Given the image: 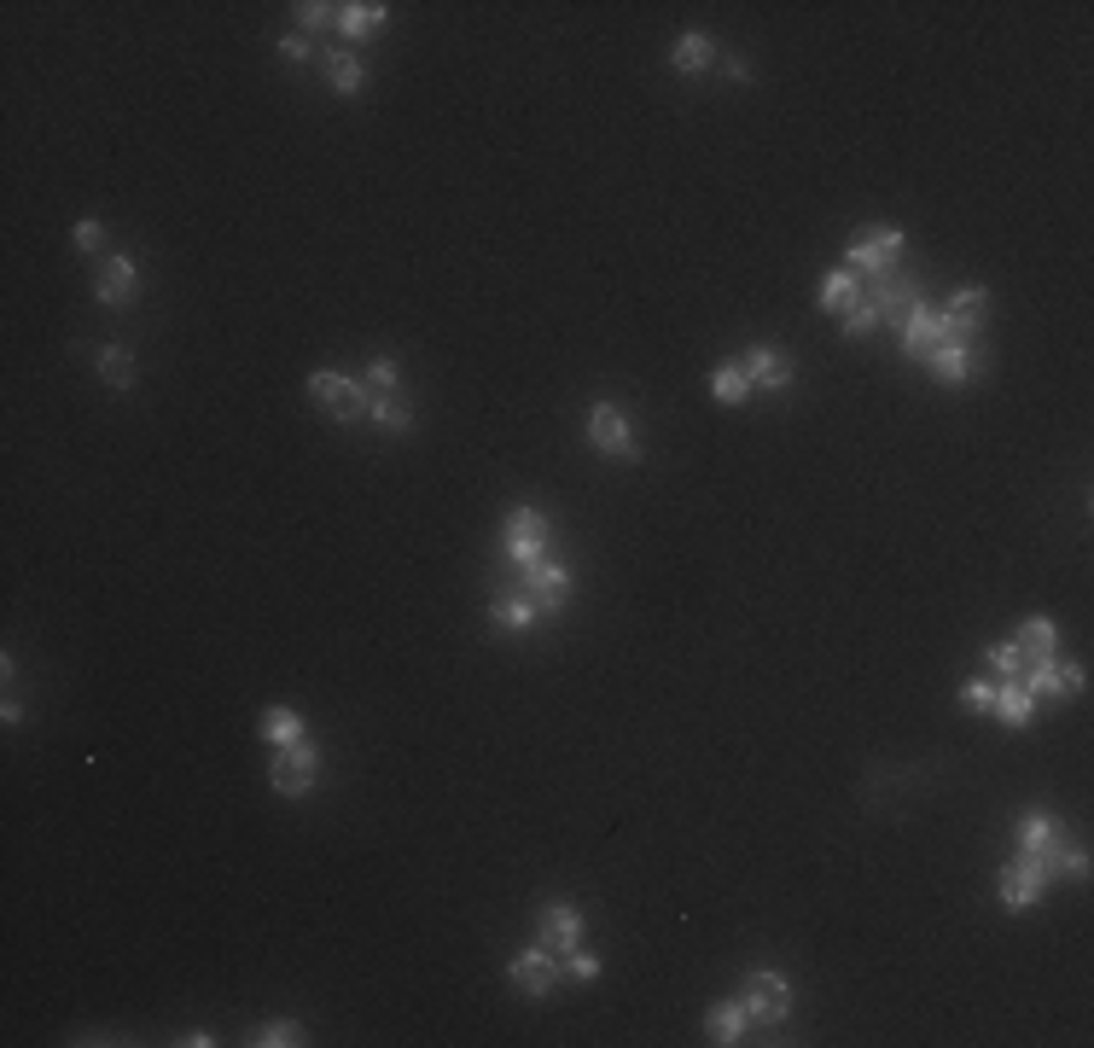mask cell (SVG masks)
Here are the masks:
<instances>
[{
  "label": "cell",
  "mask_w": 1094,
  "mask_h": 1048,
  "mask_svg": "<svg viewBox=\"0 0 1094 1048\" xmlns=\"http://www.w3.org/2000/svg\"><path fill=\"white\" fill-rule=\"evenodd\" d=\"M739 1008H746L751 1025H780L792 1014V984L780 973H751L746 991H739Z\"/></svg>",
  "instance_id": "3957f363"
},
{
  "label": "cell",
  "mask_w": 1094,
  "mask_h": 1048,
  "mask_svg": "<svg viewBox=\"0 0 1094 1048\" xmlns=\"http://www.w3.org/2000/svg\"><path fill=\"white\" fill-rule=\"evenodd\" d=\"M268 780H274V792L303 798V792L321 780V752L308 746V739H292V746H280V757H274V769H268Z\"/></svg>",
  "instance_id": "277c9868"
},
{
  "label": "cell",
  "mask_w": 1094,
  "mask_h": 1048,
  "mask_svg": "<svg viewBox=\"0 0 1094 1048\" xmlns=\"http://www.w3.org/2000/svg\"><path fill=\"white\" fill-rule=\"evenodd\" d=\"M943 315H955V321H966V326L978 333V326H984V285H961V292L949 298Z\"/></svg>",
  "instance_id": "f546056e"
},
{
  "label": "cell",
  "mask_w": 1094,
  "mask_h": 1048,
  "mask_svg": "<svg viewBox=\"0 0 1094 1048\" xmlns=\"http://www.w3.org/2000/svg\"><path fill=\"white\" fill-rule=\"evenodd\" d=\"M1060 868H1065L1071 879H1083V874H1088V856H1083V851H1065V862H1060Z\"/></svg>",
  "instance_id": "ab89813d"
},
{
  "label": "cell",
  "mask_w": 1094,
  "mask_h": 1048,
  "mask_svg": "<svg viewBox=\"0 0 1094 1048\" xmlns=\"http://www.w3.org/2000/svg\"><path fill=\"white\" fill-rule=\"evenodd\" d=\"M308 397H315L333 420L356 425L367 414V402H373V390H361L356 379H344V374H315V379H308Z\"/></svg>",
  "instance_id": "5b68a950"
},
{
  "label": "cell",
  "mask_w": 1094,
  "mask_h": 1048,
  "mask_svg": "<svg viewBox=\"0 0 1094 1048\" xmlns=\"http://www.w3.org/2000/svg\"><path fill=\"white\" fill-rule=\"evenodd\" d=\"M588 443L600 449V455H611V461H641V443H635L629 414L617 402H594L588 408Z\"/></svg>",
  "instance_id": "7a4b0ae2"
},
{
  "label": "cell",
  "mask_w": 1094,
  "mask_h": 1048,
  "mask_svg": "<svg viewBox=\"0 0 1094 1048\" xmlns=\"http://www.w3.org/2000/svg\"><path fill=\"white\" fill-rule=\"evenodd\" d=\"M862 298H868V280L851 274V269H833L827 280H821V292H815V303H821V310H833V315H851Z\"/></svg>",
  "instance_id": "e0dca14e"
},
{
  "label": "cell",
  "mask_w": 1094,
  "mask_h": 1048,
  "mask_svg": "<svg viewBox=\"0 0 1094 1048\" xmlns=\"http://www.w3.org/2000/svg\"><path fill=\"white\" fill-rule=\"evenodd\" d=\"M989 670H1001V676H1014V682H1019V670H1025V659H1019V647H1014V641H1001V647H989Z\"/></svg>",
  "instance_id": "836d02e7"
},
{
  "label": "cell",
  "mask_w": 1094,
  "mask_h": 1048,
  "mask_svg": "<svg viewBox=\"0 0 1094 1048\" xmlns=\"http://www.w3.org/2000/svg\"><path fill=\"white\" fill-rule=\"evenodd\" d=\"M897 333H902V356H908V361H925V356L938 349V310L914 303V310L897 321Z\"/></svg>",
  "instance_id": "9a60e30c"
},
{
  "label": "cell",
  "mask_w": 1094,
  "mask_h": 1048,
  "mask_svg": "<svg viewBox=\"0 0 1094 1048\" xmlns=\"http://www.w3.org/2000/svg\"><path fill=\"white\" fill-rule=\"evenodd\" d=\"M379 24H384V7H379V0H349V7H338V30H344L349 41L379 35Z\"/></svg>",
  "instance_id": "ffe728a7"
},
{
  "label": "cell",
  "mask_w": 1094,
  "mask_h": 1048,
  "mask_svg": "<svg viewBox=\"0 0 1094 1048\" xmlns=\"http://www.w3.org/2000/svg\"><path fill=\"white\" fill-rule=\"evenodd\" d=\"M507 979H512V991H524V996H548L553 979H560V968H553V950H524V955H512Z\"/></svg>",
  "instance_id": "7c38bea8"
},
{
  "label": "cell",
  "mask_w": 1094,
  "mask_h": 1048,
  "mask_svg": "<svg viewBox=\"0 0 1094 1048\" xmlns=\"http://www.w3.org/2000/svg\"><path fill=\"white\" fill-rule=\"evenodd\" d=\"M925 367H932L943 385H961V379L978 374V361H973V349H966V344H938L932 356H925Z\"/></svg>",
  "instance_id": "d6986e66"
},
{
  "label": "cell",
  "mask_w": 1094,
  "mask_h": 1048,
  "mask_svg": "<svg viewBox=\"0 0 1094 1048\" xmlns=\"http://www.w3.org/2000/svg\"><path fill=\"white\" fill-rule=\"evenodd\" d=\"M326 82H333L338 94H361L367 88V65H361L356 53H333V58H326Z\"/></svg>",
  "instance_id": "d4e9b609"
},
{
  "label": "cell",
  "mask_w": 1094,
  "mask_h": 1048,
  "mask_svg": "<svg viewBox=\"0 0 1094 1048\" xmlns=\"http://www.w3.org/2000/svg\"><path fill=\"white\" fill-rule=\"evenodd\" d=\"M1019 688L1025 693H1065V699H1077L1083 693V670L1077 665H1060V659H1042V665H1025L1019 670Z\"/></svg>",
  "instance_id": "30bf717a"
},
{
  "label": "cell",
  "mask_w": 1094,
  "mask_h": 1048,
  "mask_svg": "<svg viewBox=\"0 0 1094 1048\" xmlns=\"http://www.w3.org/2000/svg\"><path fill=\"white\" fill-rule=\"evenodd\" d=\"M262 739L268 746H292V739H303V716L297 711H268L262 716Z\"/></svg>",
  "instance_id": "f1b7e54d"
},
{
  "label": "cell",
  "mask_w": 1094,
  "mask_h": 1048,
  "mask_svg": "<svg viewBox=\"0 0 1094 1048\" xmlns=\"http://www.w3.org/2000/svg\"><path fill=\"white\" fill-rule=\"evenodd\" d=\"M94 298L106 303V310H129V303L140 298V269L129 257H111L106 269H99V280H94Z\"/></svg>",
  "instance_id": "8fae6325"
},
{
  "label": "cell",
  "mask_w": 1094,
  "mask_h": 1048,
  "mask_svg": "<svg viewBox=\"0 0 1094 1048\" xmlns=\"http://www.w3.org/2000/svg\"><path fill=\"white\" fill-rule=\"evenodd\" d=\"M257 1048H292V1042H303V1025L297 1019H274V1025H257V1037H251Z\"/></svg>",
  "instance_id": "4dcf8cb0"
},
{
  "label": "cell",
  "mask_w": 1094,
  "mask_h": 1048,
  "mask_svg": "<svg viewBox=\"0 0 1094 1048\" xmlns=\"http://www.w3.org/2000/svg\"><path fill=\"white\" fill-rule=\"evenodd\" d=\"M489 618H495V629H507V635H524L542 612H535V601L530 594H507V601H495L489 606Z\"/></svg>",
  "instance_id": "603a6c76"
},
{
  "label": "cell",
  "mask_w": 1094,
  "mask_h": 1048,
  "mask_svg": "<svg viewBox=\"0 0 1094 1048\" xmlns=\"http://www.w3.org/2000/svg\"><path fill=\"white\" fill-rule=\"evenodd\" d=\"M711 58H716V47H711V35H698V30H687V35H681L675 47H670V65H675L681 76H698V71L711 65Z\"/></svg>",
  "instance_id": "7402d4cb"
},
{
  "label": "cell",
  "mask_w": 1094,
  "mask_h": 1048,
  "mask_svg": "<svg viewBox=\"0 0 1094 1048\" xmlns=\"http://www.w3.org/2000/svg\"><path fill=\"white\" fill-rule=\"evenodd\" d=\"M297 12V24L303 30H326V24H338V7H326V0H303V7H292Z\"/></svg>",
  "instance_id": "1f68e13d"
},
{
  "label": "cell",
  "mask_w": 1094,
  "mask_h": 1048,
  "mask_svg": "<svg viewBox=\"0 0 1094 1048\" xmlns=\"http://www.w3.org/2000/svg\"><path fill=\"white\" fill-rule=\"evenodd\" d=\"M868 303H874V315H879V321H902V315L920 303V280H914V274H902V269L874 274V280H868Z\"/></svg>",
  "instance_id": "ba28073f"
},
{
  "label": "cell",
  "mask_w": 1094,
  "mask_h": 1048,
  "mask_svg": "<svg viewBox=\"0 0 1094 1048\" xmlns=\"http://www.w3.org/2000/svg\"><path fill=\"white\" fill-rule=\"evenodd\" d=\"M874 326H879V315H874V303H868V298H862V303H856V310H851V315H844V333H851V338H862V333H874Z\"/></svg>",
  "instance_id": "e575fe53"
},
{
  "label": "cell",
  "mask_w": 1094,
  "mask_h": 1048,
  "mask_svg": "<svg viewBox=\"0 0 1094 1048\" xmlns=\"http://www.w3.org/2000/svg\"><path fill=\"white\" fill-rule=\"evenodd\" d=\"M746 1008L739 1002H716L711 1008V1019H705V1031H711V1042H746Z\"/></svg>",
  "instance_id": "cb8c5ba5"
},
{
  "label": "cell",
  "mask_w": 1094,
  "mask_h": 1048,
  "mask_svg": "<svg viewBox=\"0 0 1094 1048\" xmlns=\"http://www.w3.org/2000/svg\"><path fill=\"white\" fill-rule=\"evenodd\" d=\"M367 390H373V397H390V390H397V361L379 356L373 367H367Z\"/></svg>",
  "instance_id": "d6a6232c"
},
{
  "label": "cell",
  "mask_w": 1094,
  "mask_h": 1048,
  "mask_svg": "<svg viewBox=\"0 0 1094 1048\" xmlns=\"http://www.w3.org/2000/svg\"><path fill=\"white\" fill-rule=\"evenodd\" d=\"M739 374L751 379V390H757V385H762V390H787V385H792V361H787V356H775L769 344H757V349H746Z\"/></svg>",
  "instance_id": "2e32d148"
},
{
  "label": "cell",
  "mask_w": 1094,
  "mask_h": 1048,
  "mask_svg": "<svg viewBox=\"0 0 1094 1048\" xmlns=\"http://www.w3.org/2000/svg\"><path fill=\"white\" fill-rule=\"evenodd\" d=\"M99 379H106L111 390H129L134 385V356L122 344H106L99 349Z\"/></svg>",
  "instance_id": "484cf974"
},
{
  "label": "cell",
  "mask_w": 1094,
  "mask_h": 1048,
  "mask_svg": "<svg viewBox=\"0 0 1094 1048\" xmlns=\"http://www.w3.org/2000/svg\"><path fill=\"white\" fill-rule=\"evenodd\" d=\"M565 973H571V979H600V955L571 950V955H565Z\"/></svg>",
  "instance_id": "d590c367"
},
{
  "label": "cell",
  "mask_w": 1094,
  "mask_h": 1048,
  "mask_svg": "<svg viewBox=\"0 0 1094 1048\" xmlns=\"http://www.w3.org/2000/svg\"><path fill=\"white\" fill-rule=\"evenodd\" d=\"M711 397H716V402H728V408H739V402L751 397V379L728 361V367H716V374H711Z\"/></svg>",
  "instance_id": "4316f807"
},
{
  "label": "cell",
  "mask_w": 1094,
  "mask_h": 1048,
  "mask_svg": "<svg viewBox=\"0 0 1094 1048\" xmlns=\"http://www.w3.org/2000/svg\"><path fill=\"white\" fill-rule=\"evenodd\" d=\"M519 594H530L535 612H560L565 594H571V571L553 565V560H535V565H519Z\"/></svg>",
  "instance_id": "52a82bcc"
},
{
  "label": "cell",
  "mask_w": 1094,
  "mask_h": 1048,
  "mask_svg": "<svg viewBox=\"0 0 1094 1048\" xmlns=\"http://www.w3.org/2000/svg\"><path fill=\"white\" fill-rule=\"evenodd\" d=\"M902 257V234L897 228H856L851 245H844V269L851 274H891Z\"/></svg>",
  "instance_id": "6da1fadb"
},
{
  "label": "cell",
  "mask_w": 1094,
  "mask_h": 1048,
  "mask_svg": "<svg viewBox=\"0 0 1094 1048\" xmlns=\"http://www.w3.org/2000/svg\"><path fill=\"white\" fill-rule=\"evenodd\" d=\"M367 420H379L384 431H408L414 425V408H408L402 397H373L367 402Z\"/></svg>",
  "instance_id": "83f0119b"
},
{
  "label": "cell",
  "mask_w": 1094,
  "mask_h": 1048,
  "mask_svg": "<svg viewBox=\"0 0 1094 1048\" xmlns=\"http://www.w3.org/2000/svg\"><path fill=\"white\" fill-rule=\"evenodd\" d=\"M76 251H99V245H106V228H99V222H76Z\"/></svg>",
  "instance_id": "74e56055"
},
{
  "label": "cell",
  "mask_w": 1094,
  "mask_h": 1048,
  "mask_svg": "<svg viewBox=\"0 0 1094 1048\" xmlns=\"http://www.w3.org/2000/svg\"><path fill=\"white\" fill-rule=\"evenodd\" d=\"M961 705L989 711V705H996V688H989V682H966V688H961Z\"/></svg>",
  "instance_id": "8d00e7d4"
},
{
  "label": "cell",
  "mask_w": 1094,
  "mask_h": 1048,
  "mask_svg": "<svg viewBox=\"0 0 1094 1048\" xmlns=\"http://www.w3.org/2000/svg\"><path fill=\"white\" fill-rule=\"evenodd\" d=\"M1014 647H1019V659H1025V665L1054 659V647H1060L1054 618H1025V624H1019V635H1014Z\"/></svg>",
  "instance_id": "ac0fdd59"
},
{
  "label": "cell",
  "mask_w": 1094,
  "mask_h": 1048,
  "mask_svg": "<svg viewBox=\"0 0 1094 1048\" xmlns=\"http://www.w3.org/2000/svg\"><path fill=\"white\" fill-rule=\"evenodd\" d=\"M1048 879H1054V868H1048L1042 856H1019L1014 868L1001 874V903L1019 915V909H1030V903L1042 897V886H1048Z\"/></svg>",
  "instance_id": "9c48e42d"
},
{
  "label": "cell",
  "mask_w": 1094,
  "mask_h": 1048,
  "mask_svg": "<svg viewBox=\"0 0 1094 1048\" xmlns=\"http://www.w3.org/2000/svg\"><path fill=\"white\" fill-rule=\"evenodd\" d=\"M1001 716L1007 728H1030V716H1037V693H1025L1019 682H1007V688H996V705H989Z\"/></svg>",
  "instance_id": "44dd1931"
},
{
  "label": "cell",
  "mask_w": 1094,
  "mask_h": 1048,
  "mask_svg": "<svg viewBox=\"0 0 1094 1048\" xmlns=\"http://www.w3.org/2000/svg\"><path fill=\"white\" fill-rule=\"evenodd\" d=\"M542 938H548L553 955L583 950V915H576L571 903H548V909H542Z\"/></svg>",
  "instance_id": "5bb4252c"
},
{
  "label": "cell",
  "mask_w": 1094,
  "mask_h": 1048,
  "mask_svg": "<svg viewBox=\"0 0 1094 1048\" xmlns=\"http://www.w3.org/2000/svg\"><path fill=\"white\" fill-rule=\"evenodd\" d=\"M280 58H285V65H303V58H308V41H303V35H285V41H280Z\"/></svg>",
  "instance_id": "f35d334b"
},
{
  "label": "cell",
  "mask_w": 1094,
  "mask_h": 1048,
  "mask_svg": "<svg viewBox=\"0 0 1094 1048\" xmlns=\"http://www.w3.org/2000/svg\"><path fill=\"white\" fill-rule=\"evenodd\" d=\"M1019 856H1042L1048 868L1060 874V862H1065V845H1060V828L1048 815H1025L1019 821Z\"/></svg>",
  "instance_id": "4fadbf2b"
},
{
  "label": "cell",
  "mask_w": 1094,
  "mask_h": 1048,
  "mask_svg": "<svg viewBox=\"0 0 1094 1048\" xmlns=\"http://www.w3.org/2000/svg\"><path fill=\"white\" fill-rule=\"evenodd\" d=\"M548 519L535 507H512L507 512V553H512V565H535V560H548Z\"/></svg>",
  "instance_id": "8992f818"
}]
</instances>
